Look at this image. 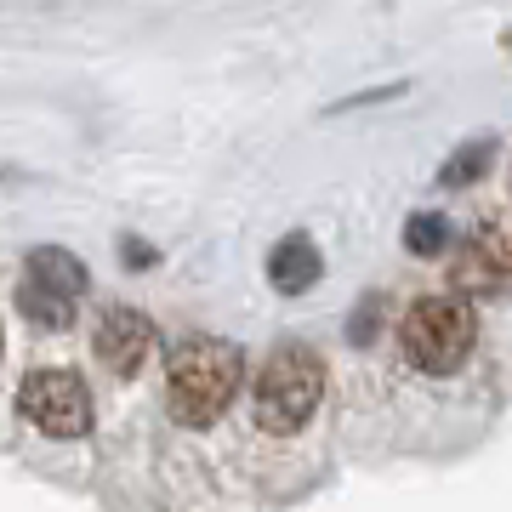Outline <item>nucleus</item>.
<instances>
[{"instance_id":"f257e3e1","label":"nucleus","mask_w":512,"mask_h":512,"mask_svg":"<svg viewBox=\"0 0 512 512\" xmlns=\"http://www.w3.org/2000/svg\"><path fill=\"white\" fill-rule=\"evenodd\" d=\"M239 376H245V359H239L234 342L188 336V342L171 348V365H165V410L183 427H205L234 404Z\"/></svg>"},{"instance_id":"f03ea898","label":"nucleus","mask_w":512,"mask_h":512,"mask_svg":"<svg viewBox=\"0 0 512 512\" xmlns=\"http://www.w3.org/2000/svg\"><path fill=\"white\" fill-rule=\"evenodd\" d=\"M325 399V359L302 342H285V348L268 353V365L256 370L251 387V410L268 433H296L308 427V416Z\"/></svg>"},{"instance_id":"7ed1b4c3","label":"nucleus","mask_w":512,"mask_h":512,"mask_svg":"<svg viewBox=\"0 0 512 512\" xmlns=\"http://www.w3.org/2000/svg\"><path fill=\"white\" fill-rule=\"evenodd\" d=\"M473 342H478V319H473L467 302H456V296H421L399 325L404 359H410L416 370H427V376L461 370L467 353H473Z\"/></svg>"},{"instance_id":"20e7f679","label":"nucleus","mask_w":512,"mask_h":512,"mask_svg":"<svg viewBox=\"0 0 512 512\" xmlns=\"http://www.w3.org/2000/svg\"><path fill=\"white\" fill-rule=\"evenodd\" d=\"M86 296V268L80 256L63 245H40L23 256V279H18V308L23 319H35L46 330H63L74 319V302Z\"/></svg>"},{"instance_id":"39448f33","label":"nucleus","mask_w":512,"mask_h":512,"mask_svg":"<svg viewBox=\"0 0 512 512\" xmlns=\"http://www.w3.org/2000/svg\"><path fill=\"white\" fill-rule=\"evenodd\" d=\"M18 410L46 439H80L92 427V393L74 370H29L18 387Z\"/></svg>"},{"instance_id":"423d86ee","label":"nucleus","mask_w":512,"mask_h":512,"mask_svg":"<svg viewBox=\"0 0 512 512\" xmlns=\"http://www.w3.org/2000/svg\"><path fill=\"white\" fill-rule=\"evenodd\" d=\"M450 285L461 296H507L512 291V228L507 222H484L467 234L461 256L450 262Z\"/></svg>"},{"instance_id":"0eeeda50","label":"nucleus","mask_w":512,"mask_h":512,"mask_svg":"<svg viewBox=\"0 0 512 512\" xmlns=\"http://www.w3.org/2000/svg\"><path fill=\"white\" fill-rule=\"evenodd\" d=\"M97 359L114 370V376H137L154 353V325H148L137 308H109L103 325H97Z\"/></svg>"},{"instance_id":"6e6552de","label":"nucleus","mask_w":512,"mask_h":512,"mask_svg":"<svg viewBox=\"0 0 512 512\" xmlns=\"http://www.w3.org/2000/svg\"><path fill=\"white\" fill-rule=\"evenodd\" d=\"M319 274H325V262H319V245H313L308 234L279 239L274 256H268V285H274L279 296L313 291V285H319Z\"/></svg>"},{"instance_id":"1a4fd4ad","label":"nucleus","mask_w":512,"mask_h":512,"mask_svg":"<svg viewBox=\"0 0 512 512\" xmlns=\"http://www.w3.org/2000/svg\"><path fill=\"white\" fill-rule=\"evenodd\" d=\"M490 165H495V137H473V143H461L456 154L439 165V188H467V183H478Z\"/></svg>"},{"instance_id":"9d476101","label":"nucleus","mask_w":512,"mask_h":512,"mask_svg":"<svg viewBox=\"0 0 512 512\" xmlns=\"http://www.w3.org/2000/svg\"><path fill=\"white\" fill-rule=\"evenodd\" d=\"M450 245V222L439 211H416V217L404 222V251L410 256H439Z\"/></svg>"},{"instance_id":"9b49d317","label":"nucleus","mask_w":512,"mask_h":512,"mask_svg":"<svg viewBox=\"0 0 512 512\" xmlns=\"http://www.w3.org/2000/svg\"><path fill=\"white\" fill-rule=\"evenodd\" d=\"M154 262V251H148L143 239H126V268H148Z\"/></svg>"},{"instance_id":"f8f14e48","label":"nucleus","mask_w":512,"mask_h":512,"mask_svg":"<svg viewBox=\"0 0 512 512\" xmlns=\"http://www.w3.org/2000/svg\"><path fill=\"white\" fill-rule=\"evenodd\" d=\"M0 183H6V171H0Z\"/></svg>"}]
</instances>
